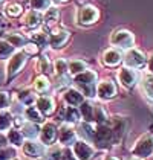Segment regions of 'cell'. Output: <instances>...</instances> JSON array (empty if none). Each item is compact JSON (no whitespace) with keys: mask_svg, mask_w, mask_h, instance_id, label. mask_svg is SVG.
I'll list each match as a JSON object with an SVG mask.
<instances>
[{"mask_svg":"<svg viewBox=\"0 0 153 160\" xmlns=\"http://www.w3.org/2000/svg\"><path fill=\"white\" fill-rule=\"evenodd\" d=\"M132 152L136 157H142V159L152 156L153 154V134L152 133H145L144 136H141L140 139L136 140Z\"/></svg>","mask_w":153,"mask_h":160,"instance_id":"1","label":"cell"},{"mask_svg":"<svg viewBox=\"0 0 153 160\" xmlns=\"http://www.w3.org/2000/svg\"><path fill=\"white\" fill-rule=\"evenodd\" d=\"M110 43L116 48H121V49H132L133 43H135V37L127 29H119V31L112 34Z\"/></svg>","mask_w":153,"mask_h":160,"instance_id":"2","label":"cell"},{"mask_svg":"<svg viewBox=\"0 0 153 160\" xmlns=\"http://www.w3.org/2000/svg\"><path fill=\"white\" fill-rule=\"evenodd\" d=\"M93 140L98 147H107L109 143L113 142V133H112V128L107 127L106 123H100L98 128L95 130L93 133Z\"/></svg>","mask_w":153,"mask_h":160,"instance_id":"3","label":"cell"},{"mask_svg":"<svg viewBox=\"0 0 153 160\" xmlns=\"http://www.w3.org/2000/svg\"><path fill=\"white\" fill-rule=\"evenodd\" d=\"M147 61L145 55L138 49H129V52L124 57V62H126V67H130V69H140L142 67Z\"/></svg>","mask_w":153,"mask_h":160,"instance_id":"4","label":"cell"},{"mask_svg":"<svg viewBox=\"0 0 153 160\" xmlns=\"http://www.w3.org/2000/svg\"><path fill=\"white\" fill-rule=\"evenodd\" d=\"M72 149H74V154L78 160H92L95 156L93 148L89 143H86L84 140H75Z\"/></svg>","mask_w":153,"mask_h":160,"instance_id":"5","label":"cell"},{"mask_svg":"<svg viewBox=\"0 0 153 160\" xmlns=\"http://www.w3.org/2000/svg\"><path fill=\"white\" fill-rule=\"evenodd\" d=\"M118 79H119V82L126 87V88H132V87L136 84V81H138V73H136V70H135V69L124 67V69H121V70H119V73H118Z\"/></svg>","mask_w":153,"mask_h":160,"instance_id":"6","label":"cell"},{"mask_svg":"<svg viewBox=\"0 0 153 160\" xmlns=\"http://www.w3.org/2000/svg\"><path fill=\"white\" fill-rule=\"evenodd\" d=\"M98 17H100V12H98V9L95 6H84V8H81L80 9V15H78L81 25H92V23H95L98 20Z\"/></svg>","mask_w":153,"mask_h":160,"instance_id":"7","label":"cell"},{"mask_svg":"<svg viewBox=\"0 0 153 160\" xmlns=\"http://www.w3.org/2000/svg\"><path fill=\"white\" fill-rule=\"evenodd\" d=\"M25 62H26V55L23 52L14 53L13 58L9 60V64H8V76L11 78V76H14L17 72H20L22 67L25 66Z\"/></svg>","mask_w":153,"mask_h":160,"instance_id":"8","label":"cell"},{"mask_svg":"<svg viewBox=\"0 0 153 160\" xmlns=\"http://www.w3.org/2000/svg\"><path fill=\"white\" fill-rule=\"evenodd\" d=\"M23 152L31 159H38L45 154V145L34 142V140H28L23 143Z\"/></svg>","mask_w":153,"mask_h":160,"instance_id":"9","label":"cell"},{"mask_svg":"<svg viewBox=\"0 0 153 160\" xmlns=\"http://www.w3.org/2000/svg\"><path fill=\"white\" fill-rule=\"evenodd\" d=\"M75 137H76V133L74 130V127L71 123H63L58 130V139L63 145H71L75 142Z\"/></svg>","mask_w":153,"mask_h":160,"instance_id":"10","label":"cell"},{"mask_svg":"<svg viewBox=\"0 0 153 160\" xmlns=\"http://www.w3.org/2000/svg\"><path fill=\"white\" fill-rule=\"evenodd\" d=\"M97 95L101 99H110L116 95V86L112 81H103L97 87Z\"/></svg>","mask_w":153,"mask_h":160,"instance_id":"11","label":"cell"},{"mask_svg":"<svg viewBox=\"0 0 153 160\" xmlns=\"http://www.w3.org/2000/svg\"><path fill=\"white\" fill-rule=\"evenodd\" d=\"M123 60V53H121V50L119 49H107L104 52V55H103V62L106 64V66H110V67H113V66H118L119 62Z\"/></svg>","mask_w":153,"mask_h":160,"instance_id":"12","label":"cell"},{"mask_svg":"<svg viewBox=\"0 0 153 160\" xmlns=\"http://www.w3.org/2000/svg\"><path fill=\"white\" fill-rule=\"evenodd\" d=\"M40 131H41L43 143H52L55 140V137H57V133H58V130H57V127H55L54 122H46L41 127Z\"/></svg>","mask_w":153,"mask_h":160,"instance_id":"13","label":"cell"},{"mask_svg":"<svg viewBox=\"0 0 153 160\" xmlns=\"http://www.w3.org/2000/svg\"><path fill=\"white\" fill-rule=\"evenodd\" d=\"M69 38V32L66 29H55L51 34V44L52 48H61Z\"/></svg>","mask_w":153,"mask_h":160,"instance_id":"14","label":"cell"},{"mask_svg":"<svg viewBox=\"0 0 153 160\" xmlns=\"http://www.w3.org/2000/svg\"><path fill=\"white\" fill-rule=\"evenodd\" d=\"M37 108L40 113H45V114H51L52 111L55 110V104H54V99L51 96H40L37 99Z\"/></svg>","mask_w":153,"mask_h":160,"instance_id":"15","label":"cell"},{"mask_svg":"<svg viewBox=\"0 0 153 160\" xmlns=\"http://www.w3.org/2000/svg\"><path fill=\"white\" fill-rule=\"evenodd\" d=\"M75 82H78L80 86H95V82H97V73L93 70H84L83 73L75 76Z\"/></svg>","mask_w":153,"mask_h":160,"instance_id":"16","label":"cell"},{"mask_svg":"<svg viewBox=\"0 0 153 160\" xmlns=\"http://www.w3.org/2000/svg\"><path fill=\"white\" fill-rule=\"evenodd\" d=\"M64 98H66V102L69 105H72V107L74 105H80V104L84 102V95L81 92H78V90H74V88H71L69 92H66Z\"/></svg>","mask_w":153,"mask_h":160,"instance_id":"17","label":"cell"},{"mask_svg":"<svg viewBox=\"0 0 153 160\" xmlns=\"http://www.w3.org/2000/svg\"><path fill=\"white\" fill-rule=\"evenodd\" d=\"M124 130H126V121H124L123 118H115L113 128H112V133H113V142H118V140L123 137Z\"/></svg>","mask_w":153,"mask_h":160,"instance_id":"18","label":"cell"},{"mask_svg":"<svg viewBox=\"0 0 153 160\" xmlns=\"http://www.w3.org/2000/svg\"><path fill=\"white\" fill-rule=\"evenodd\" d=\"M80 111H81V116L86 122H92L93 121V111H95V104L84 101L83 104H80Z\"/></svg>","mask_w":153,"mask_h":160,"instance_id":"19","label":"cell"},{"mask_svg":"<svg viewBox=\"0 0 153 160\" xmlns=\"http://www.w3.org/2000/svg\"><path fill=\"white\" fill-rule=\"evenodd\" d=\"M67 69H69V72L72 75H80L83 73L84 70H87V64L86 61H83V60H72V61H69L67 64Z\"/></svg>","mask_w":153,"mask_h":160,"instance_id":"20","label":"cell"},{"mask_svg":"<svg viewBox=\"0 0 153 160\" xmlns=\"http://www.w3.org/2000/svg\"><path fill=\"white\" fill-rule=\"evenodd\" d=\"M41 20H43L41 14L38 12V11H35V9L29 11L25 17V23H26V26H29V28H37V26L41 23Z\"/></svg>","mask_w":153,"mask_h":160,"instance_id":"21","label":"cell"},{"mask_svg":"<svg viewBox=\"0 0 153 160\" xmlns=\"http://www.w3.org/2000/svg\"><path fill=\"white\" fill-rule=\"evenodd\" d=\"M25 116H26V119L32 123H37V122H41V121H43L41 113L38 111L37 107H28L25 110Z\"/></svg>","mask_w":153,"mask_h":160,"instance_id":"22","label":"cell"},{"mask_svg":"<svg viewBox=\"0 0 153 160\" xmlns=\"http://www.w3.org/2000/svg\"><path fill=\"white\" fill-rule=\"evenodd\" d=\"M22 134L29 137V139H34L38 136V128L35 127V123L32 122H25L22 125Z\"/></svg>","mask_w":153,"mask_h":160,"instance_id":"23","label":"cell"},{"mask_svg":"<svg viewBox=\"0 0 153 160\" xmlns=\"http://www.w3.org/2000/svg\"><path fill=\"white\" fill-rule=\"evenodd\" d=\"M11 55H14V48L6 40H0V60H6Z\"/></svg>","mask_w":153,"mask_h":160,"instance_id":"24","label":"cell"},{"mask_svg":"<svg viewBox=\"0 0 153 160\" xmlns=\"http://www.w3.org/2000/svg\"><path fill=\"white\" fill-rule=\"evenodd\" d=\"M13 145H17V147H20V145H23V134H22V131H17V130H11L9 133H8V137H6Z\"/></svg>","mask_w":153,"mask_h":160,"instance_id":"25","label":"cell"},{"mask_svg":"<svg viewBox=\"0 0 153 160\" xmlns=\"http://www.w3.org/2000/svg\"><path fill=\"white\" fill-rule=\"evenodd\" d=\"M11 123H13L11 114L6 110H2L0 111V130H2V131H3V130H8V128L11 127Z\"/></svg>","mask_w":153,"mask_h":160,"instance_id":"26","label":"cell"},{"mask_svg":"<svg viewBox=\"0 0 153 160\" xmlns=\"http://www.w3.org/2000/svg\"><path fill=\"white\" fill-rule=\"evenodd\" d=\"M6 41H8L13 48H22V46L26 44V40L22 37V35H18V34H9L8 38H6Z\"/></svg>","mask_w":153,"mask_h":160,"instance_id":"27","label":"cell"},{"mask_svg":"<svg viewBox=\"0 0 153 160\" xmlns=\"http://www.w3.org/2000/svg\"><path fill=\"white\" fill-rule=\"evenodd\" d=\"M142 88L145 92V95L150 99H153V75H149L144 78V82H142Z\"/></svg>","mask_w":153,"mask_h":160,"instance_id":"28","label":"cell"},{"mask_svg":"<svg viewBox=\"0 0 153 160\" xmlns=\"http://www.w3.org/2000/svg\"><path fill=\"white\" fill-rule=\"evenodd\" d=\"M31 6L35 11H45V9H49L51 0H31Z\"/></svg>","mask_w":153,"mask_h":160,"instance_id":"29","label":"cell"},{"mask_svg":"<svg viewBox=\"0 0 153 160\" xmlns=\"http://www.w3.org/2000/svg\"><path fill=\"white\" fill-rule=\"evenodd\" d=\"M37 69H38V72H43V73L49 72V69H51V62H49V60H48V57L41 55V57L38 58V61H37Z\"/></svg>","mask_w":153,"mask_h":160,"instance_id":"30","label":"cell"},{"mask_svg":"<svg viewBox=\"0 0 153 160\" xmlns=\"http://www.w3.org/2000/svg\"><path fill=\"white\" fill-rule=\"evenodd\" d=\"M34 86H35L37 92H46L49 88V81H48L46 76H38L35 79V82H34Z\"/></svg>","mask_w":153,"mask_h":160,"instance_id":"31","label":"cell"},{"mask_svg":"<svg viewBox=\"0 0 153 160\" xmlns=\"http://www.w3.org/2000/svg\"><path fill=\"white\" fill-rule=\"evenodd\" d=\"M57 18H58V9H57V8H49V9H46V14H45V22H46L48 25L55 23V22H57Z\"/></svg>","mask_w":153,"mask_h":160,"instance_id":"32","label":"cell"},{"mask_svg":"<svg viewBox=\"0 0 153 160\" xmlns=\"http://www.w3.org/2000/svg\"><path fill=\"white\" fill-rule=\"evenodd\" d=\"M6 14H8L9 17H17V15L22 14V6H20L18 3H9V5L6 6Z\"/></svg>","mask_w":153,"mask_h":160,"instance_id":"33","label":"cell"},{"mask_svg":"<svg viewBox=\"0 0 153 160\" xmlns=\"http://www.w3.org/2000/svg\"><path fill=\"white\" fill-rule=\"evenodd\" d=\"M66 69H67V62L64 61V60H57L55 61V70H57V73L60 75V76L66 75Z\"/></svg>","mask_w":153,"mask_h":160,"instance_id":"34","label":"cell"},{"mask_svg":"<svg viewBox=\"0 0 153 160\" xmlns=\"http://www.w3.org/2000/svg\"><path fill=\"white\" fill-rule=\"evenodd\" d=\"M78 118H80V113H78L76 108L69 107V108L66 110V119H69V121H72V122H76V121H78Z\"/></svg>","mask_w":153,"mask_h":160,"instance_id":"35","label":"cell"},{"mask_svg":"<svg viewBox=\"0 0 153 160\" xmlns=\"http://www.w3.org/2000/svg\"><path fill=\"white\" fill-rule=\"evenodd\" d=\"M15 156V151L13 148H5V149H0V160H11Z\"/></svg>","mask_w":153,"mask_h":160,"instance_id":"36","label":"cell"},{"mask_svg":"<svg viewBox=\"0 0 153 160\" xmlns=\"http://www.w3.org/2000/svg\"><path fill=\"white\" fill-rule=\"evenodd\" d=\"M20 101L29 107V104H31V102H34V101H35V98H34V95H32L31 92H23V93L20 95Z\"/></svg>","mask_w":153,"mask_h":160,"instance_id":"37","label":"cell"},{"mask_svg":"<svg viewBox=\"0 0 153 160\" xmlns=\"http://www.w3.org/2000/svg\"><path fill=\"white\" fill-rule=\"evenodd\" d=\"M9 105V95L6 92H0V110H5Z\"/></svg>","mask_w":153,"mask_h":160,"instance_id":"38","label":"cell"},{"mask_svg":"<svg viewBox=\"0 0 153 160\" xmlns=\"http://www.w3.org/2000/svg\"><path fill=\"white\" fill-rule=\"evenodd\" d=\"M32 38L37 41L38 44H41V46H46V44H48V37H46V34H34Z\"/></svg>","mask_w":153,"mask_h":160,"instance_id":"39","label":"cell"},{"mask_svg":"<svg viewBox=\"0 0 153 160\" xmlns=\"http://www.w3.org/2000/svg\"><path fill=\"white\" fill-rule=\"evenodd\" d=\"M25 49L28 53H35L37 52V48H35V44H25Z\"/></svg>","mask_w":153,"mask_h":160,"instance_id":"40","label":"cell"},{"mask_svg":"<svg viewBox=\"0 0 153 160\" xmlns=\"http://www.w3.org/2000/svg\"><path fill=\"white\" fill-rule=\"evenodd\" d=\"M149 70H150V73L153 75V55L149 58Z\"/></svg>","mask_w":153,"mask_h":160,"instance_id":"41","label":"cell"},{"mask_svg":"<svg viewBox=\"0 0 153 160\" xmlns=\"http://www.w3.org/2000/svg\"><path fill=\"white\" fill-rule=\"evenodd\" d=\"M6 140H8V139H6L5 136H3V134H0V148H2L3 145H5V143H6Z\"/></svg>","mask_w":153,"mask_h":160,"instance_id":"42","label":"cell"},{"mask_svg":"<svg viewBox=\"0 0 153 160\" xmlns=\"http://www.w3.org/2000/svg\"><path fill=\"white\" fill-rule=\"evenodd\" d=\"M104 160H119V159H116V157H113V156H106V159Z\"/></svg>","mask_w":153,"mask_h":160,"instance_id":"43","label":"cell"},{"mask_svg":"<svg viewBox=\"0 0 153 160\" xmlns=\"http://www.w3.org/2000/svg\"><path fill=\"white\" fill-rule=\"evenodd\" d=\"M57 2H66V0H57Z\"/></svg>","mask_w":153,"mask_h":160,"instance_id":"44","label":"cell"},{"mask_svg":"<svg viewBox=\"0 0 153 160\" xmlns=\"http://www.w3.org/2000/svg\"><path fill=\"white\" fill-rule=\"evenodd\" d=\"M69 160H75V159H74V157H71V159H69Z\"/></svg>","mask_w":153,"mask_h":160,"instance_id":"45","label":"cell"},{"mask_svg":"<svg viewBox=\"0 0 153 160\" xmlns=\"http://www.w3.org/2000/svg\"><path fill=\"white\" fill-rule=\"evenodd\" d=\"M0 3H2V0H0Z\"/></svg>","mask_w":153,"mask_h":160,"instance_id":"46","label":"cell"}]
</instances>
